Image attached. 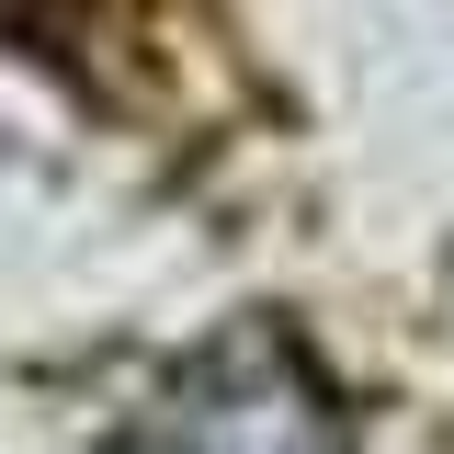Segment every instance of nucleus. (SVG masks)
Returning a JSON list of instances; mask_svg holds the SVG:
<instances>
[{
	"instance_id": "1",
	"label": "nucleus",
	"mask_w": 454,
	"mask_h": 454,
	"mask_svg": "<svg viewBox=\"0 0 454 454\" xmlns=\"http://www.w3.org/2000/svg\"><path fill=\"white\" fill-rule=\"evenodd\" d=\"M125 454H340V432H330V397L307 387V364L284 340L239 330L205 364H182V387L137 420Z\"/></svg>"
}]
</instances>
